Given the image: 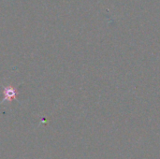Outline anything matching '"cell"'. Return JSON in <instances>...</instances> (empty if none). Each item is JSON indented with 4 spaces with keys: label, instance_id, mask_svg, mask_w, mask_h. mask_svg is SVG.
Here are the masks:
<instances>
[{
    "label": "cell",
    "instance_id": "obj_1",
    "mask_svg": "<svg viewBox=\"0 0 160 159\" xmlns=\"http://www.w3.org/2000/svg\"><path fill=\"white\" fill-rule=\"evenodd\" d=\"M17 95H18V92L16 88L11 87V86H8L4 88V100L12 101L13 99L16 98Z\"/></svg>",
    "mask_w": 160,
    "mask_h": 159
}]
</instances>
